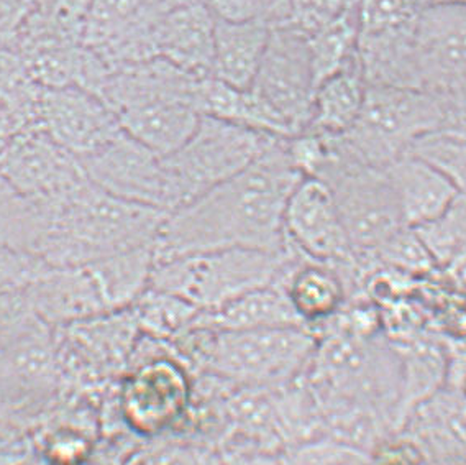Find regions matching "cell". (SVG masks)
Masks as SVG:
<instances>
[{"mask_svg":"<svg viewBox=\"0 0 466 465\" xmlns=\"http://www.w3.org/2000/svg\"><path fill=\"white\" fill-rule=\"evenodd\" d=\"M300 180L286 139L276 137L242 173L167 212L153 245L155 260L208 250H289L284 211Z\"/></svg>","mask_w":466,"mask_h":465,"instance_id":"cell-1","label":"cell"},{"mask_svg":"<svg viewBox=\"0 0 466 465\" xmlns=\"http://www.w3.org/2000/svg\"><path fill=\"white\" fill-rule=\"evenodd\" d=\"M36 206L40 235L35 253L50 266L89 265L153 245L167 214L116 198L87 178Z\"/></svg>","mask_w":466,"mask_h":465,"instance_id":"cell-2","label":"cell"},{"mask_svg":"<svg viewBox=\"0 0 466 465\" xmlns=\"http://www.w3.org/2000/svg\"><path fill=\"white\" fill-rule=\"evenodd\" d=\"M202 79L155 57L112 69L100 98L116 112L127 135L167 157L183 147L199 124Z\"/></svg>","mask_w":466,"mask_h":465,"instance_id":"cell-3","label":"cell"},{"mask_svg":"<svg viewBox=\"0 0 466 465\" xmlns=\"http://www.w3.org/2000/svg\"><path fill=\"white\" fill-rule=\"evenodd\" d=\"M176 342L208 377L240 388L278 390L306 375L319 336L306 326L248 331L192 327Z\"/></svg>","mask_w":466,"mask_h":465,"instance_id":"cell-4","label":"cell"},{"mask_svg":"<svg viewBox=\"0 0 466 465\" xmlns=\"http://www.w3.org/2000/svg\"><path fill=\"white\" fill-rule=\"evenodd\" d=\"M451 130L466 132V120L457 108L432 92L368 86L357 122L340 137L363 163L386 168L408 155L417 141Z\"/></svg>","mask_w":466,"mask_h":465,"instance_id":"cell-5","label":"cell"},{"mask_svg":"<svg viewBox=\"0 0 466 465\" xmlns=\"http://www.w3.org/2000/svg\"><path fill=\"white\" fill-rule=\"evenodd\" d=\"M300 258L304 257L291 247L286 252H196L155 262L150 288L184 299L199 311H212L247 293L275 284Z\"/></svg>","mask_w":466,"mask_h":465,"instance_id":"cell-6","label":"cell"},{"mask_svg":"<svg viewBox=\"0 0 466 465\" xmlns=\"http://www.w3.org/2000/svg\"><path fill=\"white\" fill-rule=\"evenodd\" d=\"M317 178L332 190L357 265L373 268L378 249L406 227L384 168L357 159L339 135Z\"/></svg>","mask_w":466,"mask_h":465,"instance_id":"cell-7","label":"cell"},{"mask_svg":"<svg viewBox=\"0 0 466 465\" xmlns=\"http://www.w3.org/2000/svg\"><path fill=\"white\" fill-rule=\"evenodd\" d=\"M276 139L216 117L200 116L183 147L163 157L173 194V211L228 181L250 167Z\"/></svg>","mask_w":466,"mask_h":465,"instance_id":"cell-8","label":"cell"},{"mask_svg":"<svg viewBox=\"0 0 466 465\" xmlns=\"http://www.w3.org/2000/svg\"><path fill=\"white\" fill-rule=\"evenodd\" d=\"M196 382L186 360L155 354L137 362L118 388V411L138 436L157 438L173 431L189 415Z\"/></svg>","mask_w":466,"mask_h":465,"instance_id":"cell-9","label":"cell"},{"mask_svg":"<svg viewBox=\"0 0 466 465\" xmlns=\"http://www.w3.org/2000/svg\"><path fill=\"white\" fill-rule=\"evenodd\" d=\"M248 91L281 125L286 139L308 130L316 79L306 35L288 22L271 24L265 57Z\"/></svg>","mask_w":466,"mask_h":465,"instance_id":"cell-10","label":"cell"},{"mask_svg":"<svg viewBox=\"0 0 466 465\" xmlns=\"http://www.w3.org/2000/svg\"><path fill=\"white\" fill-rule=\"evenodd\" d=\"M416 88L447 100L466 120V7L443 4L419 12L414 30Z\"/></svg>","mask_w":466,"mask_h":465,"instance_id":"cell-11","label":"cell"},{"mask_svg":"<svg viewBox=\"0 0 466 465\" xmlns=\"http://www.w3.org/2000/svg\"><path fill=\"white\" fill-rule=\"evenodd\" d=\"M189 0H92L81 42L108 69L155 58L153 32L169 10Z\"/></svg>","mask_w":466,"mask_h":465,"instance_id":"cell-12","label":"cell"},{"mask_svg":"<svg viewBox=\"0 0 466 465\" xmlns=\"http://www.w3.org/2000/svg\"><path fill=\"white\" fill-rule=\"evenodd\" d=\"M288 247L300 257L337 266L350 280L357 274V262L340 212L329 184L319 178H302L284 211Z\"/></svg>","mask_w":466,"mask_h":465,"instance_id":"cell-13","label":"cell"},{"mask_svg":"<svg viewBox=\"0 0 466 465\" xmlns=\"http://www.w3.org/2000/svg\"><path fill=\"white\" fill-rule=\"evenodd\" d=\"M84 173L102 191L163 212L173 211V194L165 159L124 130L87 159Z\"/></svg>","mask_w":466,"mask_h":465,"instance_id":"cell-14","label":"cell"},{"mask_svg":"<svg viewBox=\"0 0 466 465\" xmlns=\"http://www.w3.org/2000/svg\"><path fill=\"white\" fill-rule=\"evenodd\" d=\"M0 175L35 204L58 198L87 178L81 160L36 125L18 130L10 140L0 155Z\"/></svg>","mask_w":466,"mask_h":465,"instance_id":"cell-15","label":"cell"},{"mask_svg":"<svg viewBox=\"0 0 466 465\" xmlns=\"http://www.w3.org/2000/svg\"><path fill=\"white\" fill-rule=\"evenodd\" d=\"M36 124L79 160L97 153L122 133L107 102L83 88H42Z\"/></svg>","mask_w":466,"mask_h":465,"instance_id":"cell-16","label":"cell"},{"mask_svg":"<svg viewBox=\"0 0 466 465\" xmlns=\"http://www.w3.org/2000/svg\"><path fill=\"white\" fill-rule=\"evenodd\" d=\"M216 17L198 0L169 10L153 32L155 55L191 75L208 78L214 58Z\"/></svg>","mask_w":466,"mask_h":465,"instance_id":"cell-17","label":"cell"},{"mask_svg":"<svg viewBox=\"0 0 466 465\" xmlns=\"http://www.w3.org/2000/svg\"><path fill=\"white\" fill-rule=\"evenodd\" d=\"M398 431L406 432L427 456L466 464V397L445 385L419 403Z\"/></svg>","mask_w":466,"mask_h":465,"instance_id":"cell-18","label":"cell"},{"mask_svg":"<svg viewBox=\"0 0 466 465\" xmlns=\"http://www.w3.org/2000/svg\"><path fill=\"white\" fill-rule=\"evenodd\" d=\"M28 293L45 325L71 326L107 313L87 266H48Z\"/></svg>","mask_w":466,"mask_h":465,"instance_id":"cell-19","label":"cell"},{"mask_svg":"<svg viewBox=\"0 0 466 465\" xmlns=\"http://www.w3.org/2000/svg\"><path fill=\"white\" fill-rule=\"evenodd\" d=\"M406 227L419 225L441 216L460 191L441 170L416 155H404L384 168Z\"/></svg>","mask_w":466,"mask_h":465,"instance_id":"cell-20","label":"cell"},{"mask_svg":"<svg viewBox=\"0 0 466 465\" xmlns=\"http://www.w3.org/2000/svg\"><path fill=\"white\" fill-rule=\"evenodd\" d=\"M281 286L300 323L319 329L350 299L349 283L337 266L300 258L281 278Z\"/></svg>","mask_w":466,"mask_h":465,"instance_id":"cell-21","label":"cell"},{"mask_svg":"<svg viewBox=\"0 0 466 465\" xmlns=\"http://www.w3.org/2000/svg\"><path fill=\"white\" fill-rule=\"evenodd\" d=\"M271 22L258 18L230 24L216 18L210 76L237 89H250L265 57Z\"/></svg>","mask_w":466,"mask_h":465,"instance_id":"cell-22","label":"cell"},{"mask_svg":"<svg viewBox=\"0 0 466 465\" xmlns=\"http://www.w3.org/2000/svg\"><path fill=\"white\" fill-rule=\"evenodd\" d=\"M291 326L304 325L292 309L279 280L275 284L233 299L224 306L212 311H200L192 327H206L216 331H248Z\"/></svg>","mask_w":466,"mask_h":465,"instance_id":"cell-23","label":"cell"},{"mask_svg":"<svg viewBox=\"0 0 466 465\" xmlns=\"http://www.w3.org/2000/svg\"><path fill=\"white\" fill-rule=\"evenodd\" d=\"M368 83L359 53L347 67L319 84L308 130L339 137L357 122L367 98Z\"/></svg>","mask_w":466,"mask_h":465,"instance_id":"cell-24","label":"cell"},{"mask_svg":"<svg viewBox=\"0 0 466 465\" xmlns=\"http://www.w3.org/2000/svg\"><path fill=\"white\" fill-rule=\"evenodd\" d=\"M153 245L127 250L84 265L91 272L107 313L134 307L148 291L157 262Z\"/></svg>","mask_w":466,"mask_h":465,"instance_id":"cell-25","label":"cell"},{"mask_svg":"<svg viewBox=\"0 0 466 465\" xmlns=\"http://www.w3.org/2000/svg\"><path fill=\"white\" fill-rule=\"evenodd\" d=\"M437 272L453 274L466 264V196L457 200L441 216L414 229Z\"/></svg>","mask_w":466,"mask_h":465,"instance_id":"cell-26","label":"cell"},{"mask_svg":"<svg viewBox=\"0 0 466 465\" xmlns=\"http://www.w3.org/2000/svg\"><path fill=\"white\" fill-rule=\"evenodd\" d=\"M316 88L359 53V4L332 24L306 36Z\"/></svg>","mask_w":466,"mask_h":465,"instance_id":"cell-27","label":"cell"},{"mask_svg":"<svg viewBox=\"0 0 466 465\" xmlns=\"http://www.w3.org/2000/svg\"><path fill=\"white\" fill-rule=\"evenodd\" d=\"M138 329L155 341H176L191 329L199 316V309L187 301L163 291L153 290L143 294L132 307Z\"/></svg>","mask_w":466,"mask_h":465,"instance_id":"cell-28","label":"cell"},{"mask_svg":"<svg viewBox=\"0 0 466 465\" xmlns=\"http://www.w3.org/2000/svg\"><path fill=\"white\" fill-rule=\"evenodd\" d=\"M40 92L42 86L32 79L20 51L0 48V102L17 117L22 129L38 127Z\"/></svg>","mask_w":466,"mask_h":465,"instance_id":"cell-29","label":"cell"},{"mask_svg":"<svg viewBox=\"0 0 466 465\" xmlns=\"http://www.w3.org/2000/svg\"><path fill=\"white\" fill-rule=\"evenodd\" d=\"M40 235V211L0 175V249L34 252Z\"/></svg>","mask_w":466,"mask_h":465,"instance_id":"cell-30","label":"cell"},{"mask_svg":"<svg viewBox=\"0 0 466 465\" xmlns=\"http://www.w3.org/2000/svg\"><path fill=\"white\" fill-rule=\"evenodd\" d=\"M279 465H378L368 449L320 438L284 449Z\"/></svg>","mask_w":466,"mask_h":465,"instance_id":"cell-31","label":"cell"},{"mask_svg":"<svg viewBox=\"0 0 466 465\" xmlns=\"http://www.w3.org/2000/svg\"><path fill=\"white\" fill-rule=\"evenodd\" d=\"M409 153L441 170L466 196V132L433 133L417 141Z\"/></svg>","mask_w":466,"mask_h":465,"instance_id":"cell-32","label":"cell"},{"mask_svg":"<svg viewBox=\"0 0 466 465\" xmlns=\"http://www.w3.org/2000/svg\"><path fill=\"white\" fill-rule=\"evenodd\" d=\"M40 323L28 288L0 291V347L14 346Z\"/></svg>","mask_w":466,"mask_h":465,"instance_id":"cell-33","label":"cell"},{"mask_svg":"<svg viewBox=\"0 0 466 465\" xmlns=\"http://www.w3.org/2000/svg\"><path fill=\"white\" fill-rule=\"evenodd\" d=\"M359 0H288L286 22L300 34H314L353 9Z\"/></svg>","mask_w":466,"mask_h":465,"instance_id":"cell-34","label":"cell"},{"mask_svg":"<svg viewBox=\"0 0 466 465\" xmlns=\"http://www.w3.org/2000/svg\"><path fill=\"white\" fill-rule=\"evenodd\" d=\"M48 266L34 252L0 249V291L28 288Z\"/></svg>","mask_w":466,"mask_h":465,"instance_id":"cell-35","label":"cell"},{"mask_svg":"<svg viewBox=\"0 0 466 465\" xmlns=\"http://www.w3.org/2000/svg\"><path fill=\"white\" fill-rule=\"evenodd\" d=\"M40 9V0H0V48L17 50L26 24Z\"/></svg>","mask_w":466,"mask_h":465,"instance_id":"cell-36","label":"cell"},{"mask_svg":"<svg viewBox=\"0 0 466 465\" xmlns=\"http://www.w3.org/2000/svg\"><path fill=\"white\" fill-rule=\"evenodd\" d=\"M208 7L217 20L230 24L268 18L265 0H208Z\"/></svg>","mask_w":466,"mask_h":465,"instance_id":"cell-37","label":"cell"},{"mask_svg":"<svg viewBox=\"0 0 466 465\" xmlns=\"http://www.w3.org/2000/svg\"><path fill=\"white\" fill-rule=\"evenodd\" d=\"M51 452L55 454V462L58 465L81 464L87 454V442L75 432H61L51 442Z\"/></svg>","mask_w":466,"mask_h":465,"instance_id":"cell-38","label":"cell"},{"mask_svg":"<svg viewBox=\"0 0 466 465\" xmlns=\"http://www.w3.org/2000/svg\"><path fill=\"white\" fill-rule=\"evenodd\" d=\"M18 130H22V127L18 124L17 117L12 114L7 106L0 102V155L7 149V145Z\"/></svg>","mask_w":466,"mask_h":465,"instance_id":"cell-39","label":"cell"},{"mask_svg":"<svg viewBox=\"0 0 466 465\" xmlns=\"http://www.w3.org/2000/svg\"><path fill=\"white\" fill-rule=\"evenodd\" d=\"M453 387H458L460 390L463 391V395L466 397V372L463 374V377L460 378V382L457 385H453Z\"/></svg>","mask_w":466,"mask_h":465,"instance_id":"cell-40","label":"cell"},{"mask_svg":"<svg viewBox=\"0 0 466 465\" xmlns=\"http://www.w3.org/2000/svg\"><path fill=\"white\" fill-rule=\"evenodd\" d=\"M466 274V264L465 265L461 266V268H458L457 272H453V274Z\"/></svg>","mask_w":466,"mask_h":465,"instance_id":"cell-41","label":"cell"},{"mask_svg":"<svg viewBox=\"0 0 466 465\" xmlns=\"http://www.w3.org/2000/svg\"><path fill=\"white\" fill-rule=\"evenodd\" d=\"M198 2H202V4H208V0H198Z\"/></svg>","mask_w":466,"mask_h":465,"instance_id":"cell-42","label":"cell"},{"mask_svg":"<svg viewBox=\"0 0 466 465\" xmlns=\"http://www.w3.org/2000/svg\"><path fill=\"white\" fill-rule=\"evenodd\" d=\"M463 5L466 7V0H463Z\"/></svg>","mask_w":466,"mask_h":465,"instance_id":"cell-43","label":"cell"}]
</instances>
